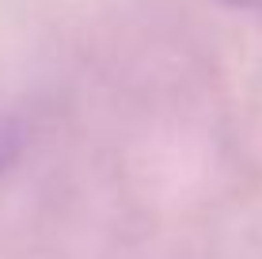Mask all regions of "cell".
Returning a JSON list of instances; mask_svg holds the SVG:
<instances>
[{"label":"cell","mask_w":262,"mask_h":259,"mask_svg":"<svg viewBox=\"0 0 262 259\" xmlns=\"http://www.w3.org/2000/svg\"><path fill=\"white\" fill-rule=\"evenodd\" d=\"M224 8H232V12H243V15H258L262 19V0H221Z\"/></svg>","instance_id":"2"},{"label":"cell","mask_w":262,"mask_h":259,"mask_svg":"<svg viewBox=\"0 0 262 259\" xmlns=\"http://www.w3.org/2000/svg\"><path fill=\"white\" fill-rule=\"evenodd\" d=\"M23 149H27V130H23V122L15 118L12 111H4V107H0V180H4V175L19 164Z\"/></svg>","instance_id":"1"}]
</instances>
